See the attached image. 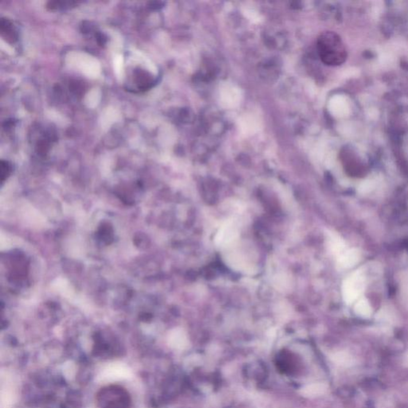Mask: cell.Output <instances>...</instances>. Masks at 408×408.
<instances>
[{
    "label": "cell",
    "instance_id": "1",
    "mask_svg": "<svg viewBox=\"0 0 408 408\" xmlns=\"http://www.w3.org/2000/svg\"><path fill=\"white\" fill-rule=\"evenodd\" d=\"M318 55L327 66H339L347 59L344 43L338 34L332 31L321 33L317 42Z\"/></svg>",
    "mask_w": 408,
    "mask_h": 408
},
{
    "label": "cell",
    "instance_id": "2",
    "mask_svg": "<svg viewBox=\"0 0 408 408\" xmlns=\"http://www.w3.org/2000/svg\"><path fill=\"white\" fill-rule=\"evenodd\" d=\"M98 408H130L131 399L126 390L117 386L101 389L97 396Z\"/></svg>",
    "mask_w": 408,
    "mask_h": 408
},
{
    "label": "cell",
    "instance_id": "3",
    "mask_svg": "<svg viewBox=\"0 0 408 408\" xmlns=\"http://www.w3.org/2000/svg\"><path fill=\"white\" fill-rule=\"evenodd\" d=\"M364 287L362 273L357 272L344 281L342 286L343 298L347 304H351L359 298Z\"/></svg>",
    "mask_w": 408,
    "mask_h": 408
},
{
    "label": "cell",
    "instance_id": "4",
    "mask_svg": "<svg viewBox=\"0 0 408 408\" xmlns=\"http://www.w3.org/2000/svg\"><path fill=\"white\" fill-rule=\"evenodd\" d=\"M238 231L234 222H227L219 228L215 235V243L218 247L231 245L238 238Z\"/></svg>",
    "mask_w": 408,
    "mask_h": 408
},
{
    "label": "cell",
    "instance_id": "5",
    "mask_svg": "<svg viewBox=\"0 0 408 408\" xmlns=\"http://www.w3.org/2000/svg\"><path fill=\"white\" fill-rule=\"evenodd\" d=\"M133 82L139 92H145L152 89L156 83L154 77L145 69L137 68L133 72Z\"/></svg>",
    "mask_w": 408,
    "mask_h": 408
},
{
    "label": "cell",
    "instance_id": "6",
    "mask_svg": "<svg viewBox=\"0 0 408 408\" xmlns=\"http://www.w3.org/2000/svg\"><path fill=\"white\" fill-rule=\"evenodd\" d=\"M361 254L357 249L347 250L340 255L338 265L344 269L351 268L360 262Z\"/></svg>",
    "mask_w": 408,
    "mask_h": 408
},
{
    "label": "cell",
    "instance_id": "7",
    "mask_svg": "<svg viewBox=\"0 0 408 408\" xmlns=\"http://www.w3.org/2000/svg\"><path fill=\"white\" fill-rule=\"evenodd\" d=\"M0 32L6 41L14 43L18 40V33L13 23L8 18H2L0 21Z\"/></svg>",
    "mask_w": 408,
    "mask_h": 408
},
{
    "label": "cell",
    "instance_id": "8",
    "mask_svg": "<svg viewBox=\"0 0 408 408\" xmlns=\"http://www.w3.org/2000/svg\"><path fill=\"white\" fill-rule=\"evenodd\" d=\"M56 136L52 132H46L41 139L38 140L36 144V152L40 156H46L50 149L51 143L55 141Z\"/></svg>",
    "mask_w": 408,
    "mask_h": 408
},
{
    "label": "cell",
    "instance_id": "9",
    "mask_svg": "<svg viewBox=\"0 0 408 408\" xmlns=\"http://www.w3.org/2000/svg\"><path fill=\"white\" fill-rule=\"evenodd\" d=\"M327 390V386L325 383H311L309 385L305 386L301 389L300 393L305 397H316V396L323 395Z\"/></svg>",
    "mask_w": 408,
    "mask_h": 408
},
{
    "label": "cell",
    "instance_id": "10",
    "mask_svg": "<svg viewBox=\"0 0 408 408\" xmlns=\"http://www.w3.org/2000/svg\"><path fill=\"white\" fill-rule=\"evenodd\" d=\"M354 311L359 316L367 318V317H369L372 314L373 309H372L371 305H370L368 301L366 300V299H361L356 304Z\"/></svg>",
    "mask_w": 408,
    "mask_h": 408
},
{
    "label": "cell",
    "instance_id": "11",
    "mask_svg": "<svg viewBox=\"0 0 408 408\" xmlns=\"http://www.w3.org/2000/svg\"><path fill=\"white\" fill-rule=\"evenodd\" d=\"M78 3L75 1H59V0H55V1H50L46 4L47 9L50 11H59V10H66L69 8V7H75L77 5Z\"/></svg>",
    "mask_w": 408,
    "mask_h": 408
},
{
    "label": "cell",
    "instance_id": "12",
    "mask_svg": "<svg viewBox=\"0 0 408 408\" xmlns=\"http://www.w3.org/2000/svg\"><path fill=\"white\" fill-rule=\"evenodd\" d=\"M100 239L104 243L109 244L113 241V229L108 224L102 226L98 231Z\"/></svg>",
    "mask_w": 408,
    "mask_h": 408
},
{
    "label": "cell",
    "instance_id": "13",
    "mask_svg": "<svg viewBox=\"0 0 408 408\" xmlns=\"http://www.w3.org/2000/svg\"><path fill=\"white\" fill-rule=\"evenodd\" d=\"M69 91L76 97L83 96L84 91H85V85L80 81L73 80L69 83Z\"/></svg>",
    "mask_w": 408,
    "mask_h": 408
},
{
    "label": "cell",
    "instance_id": "14",
    "mask_svg": "<svg viewBox=\"0 0 408 408\" xmlns=\"http://www.w3.org/2000/svg\"><path fill=\"white\" fill-rule=\"evenodd\" d=\"M11 171H12V165L11 163L6 160H2L0 163V178L2 183H4V180L10 176Z\"/></svg>",
    "mask_w": 408,
    "mask_h": 408
},
{
    "label": "cell",
    "instance_id": "15",
    "mask_svg": "<svg viewBox=\"0 0 408 408\" xmlns=\"http://www.w3.org/2000/svg\"><path fill=\"white\" fill-rule=\"evenodd\" d=\"M332 358L337 364H346L349 362V357H347L345 353H337Z\"/></svg>",
    "mask_w": 408,
    "mask_h": 408
},
{
    "label": "cell",
    "instance_id": "16",
    "mask_svg": "<svg viewBox=\"0 0 408 408\" xmlns=\"http://www.w3.org/2000/svg\"><path fill=\"white\" fill-rule=\"evenodd\" d=\"M95 38H96V41L98 44L101 46H104L107 43V37L105 34L101 32V31H97L95 33Z\"/></svg>",
    "mask_w": 408,
    "mask_h": 408
},
{
    "label": "cell",
    "instance_id": "17",
    "mask_svg": "<svg viewBox=\"0 0 408 408\" xmlns=\"http://www.w3.org/2000/svg\"><path fill=\"white\" fill-rule=\"evenodd\" d=\"M94 26H92V23H89V22H84L82 23V25L81 26V30H82V32L84 33V34H89V33L92 32V30H94Z\"/></svg>",
    "mask_w": 408,
    "mask_h": 408
},
{
    "label": "cell",
    "instance_id": "18",
    "mask_svg": "<svg viewBox=\"0 0 408 408\" xmlns=\"http://www.w3.org/2000/svg\"><path fill=\"white\" fill-rule=\"evenodd\" d=\"M164 5V3L160 2V1H152L149 3V7L151 10H159L163 7Z\"/></svg>",
    "mask_w": 408,
    "mask_h": 408
},
{
    "label": "cell",
    "instance_id": "19",
    "mask_svg": "<svg viewBox=\"0 0 408 408\" xmlns=\"http://www.w3.org/2000/svg\"><path fill=\"white\" fill-rule=\"evenodd\" d=\"M14 121L13 120H10V121H6L5 123L4 124V128L5 129L8 130L10 128H13L14 126Z\"/></svg>",
    "mask_w": 408,
    "mask_h": 408
}]
</instances>
